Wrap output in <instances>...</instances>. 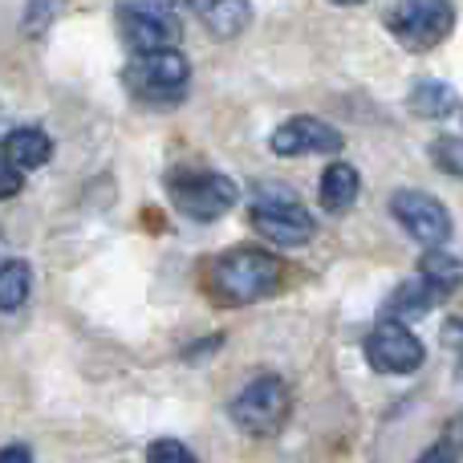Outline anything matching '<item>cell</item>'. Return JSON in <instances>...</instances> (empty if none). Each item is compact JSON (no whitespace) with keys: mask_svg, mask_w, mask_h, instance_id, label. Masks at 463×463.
Returning <instances> with one entry per match:
<instances>
[{"mask_svg":"<svg viewBox=\"0 0 463 463\" xmlns=\"http://www.w3.org/2000/svg\"><path fill=\"white\" fill-rule=\"evenodd\" d=\"M280 285V260L264 248H236L212 269V288L220 301L228 305H248L272 297Z\"/></svg>","mask_w":463,"mask_h":463,"instance_id":"6da1fadb","label":"cell"},{"mask_svg":"<svg viewBox=\"0 0 463 463\" xmlns=\"http://www.w3.org/2000/svg\"><path fill=\"white\" fill-rule=\"evenodd\" d=\"M386 24L399 37V45H407L411 53H427L451 33L456 8L443 5V0H402L386 13Z\"/></svg>","mask_w":463,"mask_h":463,"instance_id":"7a4b0ae2","label":"cell"},{"mask_svg":"<svg viewBox=\"0 0 463 463\" xmlns=\"http://www.w3.org/2000/svg\"><path fill=\"white\" fill-rule=\"evenodd\" d=\"M232 423L240 431L252 435H272L288 415V386L280 374H260L232 399Z\"/></svg>","mask_w":463,"mask_h":463,"instance_id":"3957f363","label":"cell"},{"mask_svg":"<svg viewBox=\"0 0 463 463\" xmlns=\"http://www.w3.org/2000/svg\"><path fill=\"white\" fill-rule=\"evenodd\" d=\"M171 200L192 220H216L236 203V184L216 171H175L171 175Z\"/></svg>","mask_w":463,"mask_h":463,"instance_id":"277c9868","label":"cell"},{"mask_svg":"<svg viewBox=\"0 0 463 463\" xmlns=\"http://www.w3.org/2000/svg\"><path fill=\"white\" fill-rule=\"evenodd\" d=\"M118 29L122 41L138 53H159V49H171V41L179 37V13L171 5H122L118 8Z\"/></svg>","mask_w":463,"mask_h":463,"instance_id":"5b68a950","label":"cell"},{"mask_svg":"<svg viewBox=\"0 0 463 463\" xmlns=\"http://www.w3.org/2000/svg\"><path fill=\"white\" fill-rule=\"evenodd\" d=\"M187 78H192V65H187V57L179 49L138 53L127 73V81L143 98H179L187 90Z\"/></svg>","mask_w":463,"mask_h":463,"instance_id":"8992f818","label":"cell"},{"mask_svg":"<svg viewBox=\"0 0 463 463\" xmlns=\"http://www.w3.org/2000/svg\"><path fill=\"white\" fill-rule=\"evenodd\" d=\"M427 358L423 342L411 334L407 326H394V321H383V326L370 329L366 337V362L378 370V374H411L419 370Z\"/></svg>","mask_w":463,"mask_h":463,"instance_id":"52a82bcc","label":"cell"},{"mask_svg":"<svg viewBox=\"0 0 463 463\" xmlns=\"http://www.w3.org/2000/svg\"><path fill=\"white\" fill-rule=\"evenodd\" d=\"M391 212H394V220H399V224L419 240V244H427V248L448 244L451 216H448V208H443L435 195H427V192H399L391 200Z\"/></svg>","mask_w":463,"mask_h":463,"instance_id":"ba28073f","label":"cell"},{"mask_svg":"<svg viewBox=\"0 0 463 463\" xmlns=\"http://www.w3.org/2000/svg\"><path fill=\"white\" fill-rule=\"evenodd\" d=\"M269 146L272 155H285V159H293V155H334L342 151V130L313 118V114H297V118L280 122L272 130Z\"/></svg>","mask_w":463,"mask_h":463,"instance_id":"9c48e42d","label":"cell"},{"mask_svg":"<svg viewBox=\"0 0 463 463\" xmlns=\"http://www.w3.org/2000/svg\"><path fill=\"white\" fill-rule=\"evenodd\" d=\"M252 228L280 248H301L313 240V228L317 224H313V216L305 208H297V203H256Z\"/></svg>","mask_w":463,"mask_h":463,"instance_id":"30bf717a","label":"cell"},{"mask_svg":"<svg viewBox=\"0 0 463 463\" xmlns=\"http://www.w3.org/2000/svg\"><path fill=\"white\" fill-rule=\"evenodd\" d=\"M448 293H439L435 285H427L423 277L407 280V285H399L391 297H386V321H394V326H402V321H415L423 317V313H431L435 305L443 301Z\"/></svg>","mask_w":463,"mask_h":463,"instance_id":"8fae6325","label":"cell"},{"mask_svg":"<svg viewBox=\"0 0 463 463\" xmlns=\"http://www.w3.org/2000/svg\"><path fill=\"white\" fill-rule=\"evenodd\" d=\"M49 155H53V143H49V135L45 130H37V127H21V130H13V135L5 138V163H13L21 175L24 171L45 167Z\"/></svg>","mask_w":463,"mask_h":463,"instance_id":"7c38bea8","label":"cell"},{"mask_svg":"<svg viewBox=\"0 0 463 463\" xmlns=\"http://www.w3.org/2000/svg\"><path fill=\"white\" fill-rule=\"evenodd\" d=\"M358 192H362V179L350 163H329L326 175H321V208L342 216L358 203Z\"/></svg>","mask_w":463,"mask_h":463,"instance_id":"4fadbf2b","label":"cell"},{"mask_svg":"<svg viewBox=\"0 0 463 463\" xmlns=\"http://www.w3.org/2000/svg\"><path fill=\"white\" fill-rule=\"evenodd\" d=\"M195 16L212 29V37L232 41L236 33H244V24L252 21V8L244 0H216V5H195Z\"/></svg>","mask_w":463,"mask_h":463,"instance_id":"5bb4252c","label":"cell"},{"mask_svg":"<svg viewBox=\"0 0 463 463\" xmlns=\"http://www.w3.org/2000/svg\"><path fill=\"white\" fill-rule=\"evenodd\" d=\"M407 106L419 118H448V114L456 110V90L443 86V81H419V86L411 90Z\"/></svg>","mask_w":463,"mask_h":463,"instance_id":"9a60e30c","label":"cell"},{"mask_svg":"<svg viewBox=\"0 0 463 463\" xmlns=\"http://www.w3.org/2000/svg\"><path fill=\"white\" fill-rule=\"evenodd\" d=\"M419 277L427 280V285H435L439 293H451L456 285H463V260L451 252H439V248H431V252L419 260Z\"/></svg>","mask_w":463,"mask_h":463,"instance_id":"2e32d148","label":"cell"},{"mask_svg":"<svg viewBox=\"0 0 463 463\" xmlns=\"http://www.w3.org/2000/svg\"><path fill=\"white\" fill-rule=\"evenodd\" d=\"M29 288H33V269L24 260H5L0 264V309L13 313L29 301Z\"/></svg>","mask_w":463,"mask_h":463,"instance_id":"e0dca14e","label":"cell"},{"mask_svg":"<svg viewBox=\"0 0 463 463\" xmlns=\"http://www.w3.org/2000/svg\"><path fill=\"white\" fill-rule=\"evenodd\" d=\"M431 159L439 171L463 179V138H439V143H431Z\"/></svg>","mask_w":463,"mask_h":463,"instance_id":"ac0fdd59","label":"cell"},{"mask_svg":"<svg viewBox=\"0 0 463 463\" xmlns=\"http://www.w3.org/2000/svg\"><path fill=\"white\" fill-rule=\"evenodd\" d=\"M146 459L151 463H200L195 459V451L187 448V443H179V439H155L151 448H146Z\"/></svg>","mask_w":463,"mask_h":463,"instance_id":"d6986e66","label":"cell"},{"mask_svg":"<svg viewBox=\"0 0 463 463\" xmlns=\"http://www.w3.org/2000/svg\"><path fill=\"white\" fill-rule=\"evenodd\" d=\"M21 187H24V175L13 167V163L0 159V203L13 200V195H21Z\"/></svg>","mask_w":463,"mask_h":463,"instance_id":"ffe728a7","label":"cell"},{"mask_svg":"<svg viewBox=\"0 0 463 463\" xmlns=\"http://www.w3.org/2000/svg\"><path fill=\"white\" fill-rule=\"evenodd\" d=\"M456 459H459V451L451 448V443H435V448H427L415 463H456Z\"/></svg>","mask_w":463,"mask_h":463,"instance_id":"44dd1931","label":"cell"},{"mask_svg":"<svg viewBox=\"0 0 463 463\" xmlns=\"http://www.w3.org/2000/svg\"><path fill=\"white\" fill-rule=\"evenodd\" d=\"M0 463H33V451L24 443H13V448H0Z\"/></svg>","mask_w":463,"mask_h":463,"instance_id":"7402d4cb","label":"cell"},{"mask_svg":"<svg viewBox=\"0 0 463 463\" xmlns=\"http://www.w3.org/2000/svg\"><path fill=\"white\" fill-rule=\"evenodd\" d=\"M443 443H451L456 451H463V419H456V423H451V435H448Z\"/></svg>","mask_w":463,"mask_h":463,"instance_id":"603a6c76","label":"cell"}]
</instances>
